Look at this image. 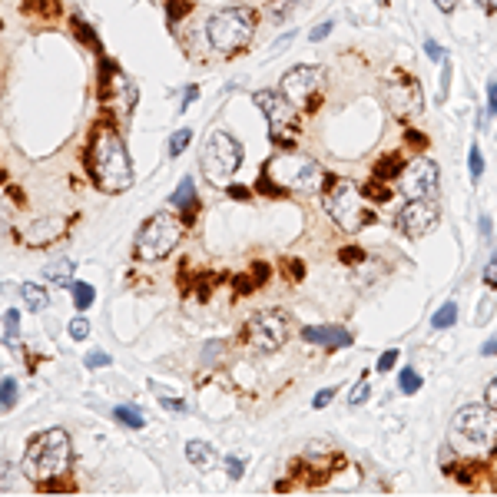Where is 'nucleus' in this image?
Returning <instances> with one entry per match:
<instances>
[{
	"label": "nucleus",
	"mask_w": 497,
	"mask_h": 497,
	"mask_svg": "<svg viewBox=\"0 0 497 497\" xmlns=\"http://www.w3.org/2000/svg\"><path fill=\"white\" fill-rule=\"evenodd\" d=\"M395 362H398V351L391 348V351H384L382 358H378V371H388V368H391Z\"/></svg>",
	"instance_id": "obj_37"
},
{
	"label": "nucleus",
	"mask_w": 497,
	"mask_h": 497,
	"mask_svg": "<svg viewBox=\"0 0 497 497\" xmlns=\"http://www.w3.org/2000/svg\"><path fill=\"white\" fill-rule=\"evenodd\" d=\"M322 83H325V70L302 63V67H292L286 77H282L279 93L286 96L295 110H312V106H315V96L322 90Z\"/></svg>",
	"instance_id": "obj_11"
},
{
	"label": "nucleus",
	"mask_w": 497,
	"mask_h": 497,
	"mask_svg": "<svg viewBox=\"0 0 497 497\" xmlns=\"http://www.w3.org/2000/svg\"><path fill=\"white\" fill-rule=\"evenodd\" d=\"M438 219H441L438 199H411V203L398 212V222H402V229L408 232L411 239L428 235V232L438 226Z\"/></svg>",
	"instance_id": "obj_14"
},
{
	"label": "nucleus",
	"mask_w": 497,
	"mask_h": 497,
	"mask_svg": "<svg viewBox=\"0 0 497 497\" xmlns=\"http://www.w3.org/2000/svg\"><path fill=\"white\" fill-rule=\"evenodd\" d=\"M368 395H371V384H368V378H362V382L351 388V395H348V404H355V408H358V404L368 402Z\"/></svg>",
	"instance_id": "obj_30"
},
{
	"label": "nucleus",
	"mask_w": 497,
	"mask_h": 497,
	"mask_svg": "<svg viewBox=\"0 0 497 497\" xmlns=\"http://www.w3.org/2000/svg\"><path fill=\"white\" fill-rule=\"evenodd\" d=\"M196 96H199V90H196V86H186V100H183V106L196 103Z\"/></svg>",
	"instance_id": "obj_49"
},
{
	"label": "nucleus",
	"mask_w": 497,
	"mask_h": 497,
	"mask_svg": "<svg viewBox=\"0 0 497 497\" xmlns=\"http://www.w3.org/2000/svg\"><path fill=\"white\" fill-rule=\"evenodd\" d=\"M239 163H242V143L226 130H216L206 139V150L199 156V166L212 183H229L232 172L239 170Z\"/></svg>",
	"instance_id": "obj_8"
},
{
	"label": "nucleus",
	"mask_w": 497,
	"mask_h": 497,
	"mask_svg": "<svg viewBox=\"0 0 497 497\" xmlns=\"http://www.w3.org/2000/svg\"><path fill=\"white\" fill-rule=\"evenodd\" d=\"M332 27H335V23H332V20H328V23H319V27H315V30H312V40H315V43H319V40H325L328 34H332Z\"/></svg>",
	"instance_id": "obj_40"
},
{
	"label": "nucleus",
	"mask_w": 497,
	"mask_h": 497,
	"mask_svg": "<svg viewBox=\"0 0 497 497\" xmlns=\"http://www.w3.org/2000/svg\"><path fill=\"white\" fill-rule=\"evenodd\" d=\"M491 308H494V302H491V299H484V302H481V312H478V325H484V322L491 319Z\"/></svg>",
	"instance_id": "obj_41"
},
{
	"label": "nucleus",
	"mask_w": 497,
	"mask_h": 497,
	"mask_svg": "<svg viewBox=\"0 0 497 497\" xmlns=\"http://www.w3.org/2000/svg\"><path fill=\"white\" fill-rule=\"evenodd\" d=\"M0 183H3V172H0Z\"/></svg>",
	"instance_id": "obj_52"
},
{
	"label": "nucleus",
	"mask_w": 497,
	"mask_h": 497,
	"mask_svg": "<svg viewBox=\"0 0 497 497\" xmlns=\"http://www.w3.org/2000/svg\"><path fill=\"white\" fill-rule=\"evenodd\" d=\"M3 325H7V338H17V335H20V315H17V312H14V308L7 312V319H3Z\"/></svg>",
	"instance_id": "obj_33"
},
{
	"label": "nucleus",
	"mask_w": 497,
	"mask_h": 497,
	"mask_svg": "<svg viewBox=\"0 0 497 497\" xmlns=\"http://www.w3.org/2000/svg\"><path fill=\"white\" fill-rule=\"evenodd\" d=\"M487 113L497 116V77L487 83Z\"/></svg>",
	"instance_id": "obj_36"
},
{
	"label": "nucleus",
	"mask_w": 497,
	"mask_h": 497,
	"mask_svg": "<svg viewBox=\"0 0 497 497\" xmlns=\"http://www.w3.org/2000/svg\"><path fill=\"white\" fill-rule=\"evenodd\" d=\"M252 100L266 113L268 130H272V143L275 146H292L295 133H299V110L282 93H272V90H259Z\"/></svg>",
	"instance_id": "obj_9"
},
{
	"label": "nucleus",
	"mask_w": 497,
	"mask_h": 497,
	"mask_svg": "<svg viewBox=\"0 0 497 497\" xmlns=\"http://www.w3.org/2000/svg\"><path fill=\"white\" fill-rule=\"evenodd\" d=\"M292 332V315L282 308H266L255 312L246 325V338L255 351H279Z\"/></svg>",
	"instance_id": "obj_10"
},
{
	"label": "nucleus",
	"mask_w": 497,
	"mask_h": 497,
	"mask_svg": "<svg viewBox=\"0 0 497 497\" xmlns=\"http://www.w3.org/2000/svg\"><path fill=\"white\" fill-rule=\"evenodd\" d=\"M67 332H70V338H77V342H80V338H86V335H90V325H86V319H73Z\"/></svg>",
	"instance_id": "obj_31"
},
{
	"label": "nucleus",
	"mask_w": 497,
	"mask_h": 497,
	"mask_svg": "<svg viewBox=\"0 0 497 497\" xmlns=\"http://www.w3.org/2000/svg\"><path fill=\"white\" fill-rule=\"evenodd\" d=\"M424 50H428V57L431 60H441V47L435 43V40H424Z\"/></svg>",
	"instance_id": "obj_45"
},
{
	"label": "nucleus",
	"mask_w": 497,
	"mask_h": 497,
	"mask_svg": "<svg viewBox=\"0 0 497 497\" xmlns=\"http://www.w3.org/2000/svg\"><path fill=\"white\" fill-rule=\"evenodd\" d=\"M70 467V435L63 428H50L27 444L23 451V478H30L34 484H47L54 478H63Z\"/></svg>",
	"instance_id": "obj_2"
},
{
	"label": "nucleus",
	"mask_w": 497,
	"mask_h": 497,
	"mask_svg": "<svg viewBox=\"0 0 497 497\" xmlns=\"http://www.w3.org/2000/svg\"><path fill=\"white\" fill-rule=\"evenodd\" d=\"M113 418L119 421V424H130V428H143V424H146L143 411H139L136 404H116V408H113Z\"/></svg>",
	"instance_id": "obj_22"
},
{
	"label": "nucleus",
	"mask_w": 497,
	"mask_h": 497,
	"mask_svg": "<svg viewBox=\"0 0 497 497\" xmlns=\"http://www.w3.org/2000/svg\"><path fill=\"white\" fill-rule=\"evenodd\" d=\"M163 408H170V411H179V415L186 411V404L179 402V398H163Z\"/></svg>",
	"instance_id": "obj_44"
},
{
	"label": "nucleus",
	"mask_w": 497,
	"mask_h": 497,
	"mask_svg": "<svg viewBox=\"0 0 497 497\" xmlns=\"http://www.w3.org/2000/svg\"><path fill=\"white\" fill-rule=\"evenodd\" d=\"M20 299L27 302V308H34V312H43V308L50 305L47 288L37 286V282H23V286H20Z\"/></svg>",
	"instance_id": "obj_19"
},
{
	"label": "nucleus",
	"mask_w": 497,
	"mask_h": 497,
	"mask_svg": "<svg viewBox=\"0 0 497 497\" xmlns=\"http://www.w3.org/2000/svg\"><path fill=\"white\" fill-rule=\"evenodd\" d=\"M338 255H342V262H362V259H365L362 248H342Z\"/></svg>",
	"instance_id": "obj_39"
},
{
	"label": "nucleus",
	"mask_w": 497,
	"mask_h": 497,
	"mask_svg": "<svg viewBox=\"0 0 497 497\" xmlns=\"http://www.w3.org/2000/svg\"><path fill=\"white\" fill-rule=\"evenodd\" d=\"M384 103L391 106V113H398V116L418 113L421 110V86L408 77V73L391 70V77L384 80Z\"/></svg>",
	"instance_id": "obj_13"
},
{
	"label": "nucleus",
	"mask_w": 497,
	"mask_h": 497,
	"mask_svg": "<svg viewBox=\"0 0 497 497\" xmlns=\"http://www.w3.org/2000/svg\"><path fill=\"white\" fill-rule=\"evenodd\" d=\"M226 471H229L232 481H239V478H242V461H239V458H229V461H226Z\"/></svg>",
	"instance_id": "obj_38"
},
{
	"label": "nucleus",
	"mask_w": 497,
	"mask_h": 497,
	"mask_svg": "<svg viewBox=\"0 0 497 497\" xmlns=\"http://www.w3.org/2000/svg\"><path fill=\"white\" fill-rule=\"evenodd\" d=\"M435 3H438V10H444V14H448V10H454V7H458V0H435Z\"/></svg>",
	"instance_id": "obj_48"
},
{
	"label": "nucleus",
	"mask_w": 497,
	"mask_h": 497,
	"mask_svg": "<svg viewBox=\"0 0 497 497\" xmlns=\"http://www.w3.org/2000/svg\"><path fill=\"white\" fill-rule=\"evenodd\" d=\"M73 30L80 34V40L90 47V50H96L100 47V40H96V34H93V27L90 23H83V17H73Z\"/></svg>",
	"instance_id": "obj_26"
},
{
	"label": "nucleus",
	"mask_w": 497,
	"mask_h": 497,
	"mask_svg": "<svg viewBox=\"0 0 497 497\" xmlns=\"http://www.w3.org/2000/svg\"><path fill=\"white\" fill-rule=\"evenodd\" d=\"M67 219L63 216H50V219H40V222H34L30 229L23 232V242L27 246H34V248H47V246H54V242H60L63 235H67Z\"/></svg>",
	"instance_id": "obj_15"
},
{
	"label": "nucleus",
	"mask_w": 497,
	"mask_h": 497,
	"mask_svg": "<svg viewBox=\"0 0 497 497\" xmlns=\"http://www.w3.org/2000/svg\"><path fill=\"white\" fill-rule=\"evenodd\" d=\"M179 235H183V222L172 212H156L136 232V255L143 262L166 259L172 248L179 246Z\"/></svg>",
	"instance_id": "obj_6"
},
{
	"label": "nucleus",
	"mask_w": 497,
	"mask_h": 497,
	"mask_svg": "<svg viewBox=\"0 0 497 497\" xmlns=\"http://www.w3.org/2000/svg\"><path fill=\"white\" fill-rule=\"evenodd\" d=\"M186 458H189V464H196L199 471H209L212 464H216V451H212L209 444H203V441H189V444H186Z\"/></svg>",
	"instance_id": "obj_17"
},
{
	"label": "nucleus",
	"mask_w": 497,
	"mask_h": 497,
	"mask_svg": "<svg viewBox=\"0 0 497 497\" xmlns=\"http://www.w3.org/2000/svg\"><path fill=\"white\" fill-rule=\"evenodd\" d=\"M70 288H73V308L77 312H86V308L93 305V299H96V292H93V286L90 282H70Z\"/></svg>",
	"instance_id": "obj_21"
},
{
	"label": "nucleus",
	"mask_w": 497,
	"mask_h": 497,
	"mask_svg": "<svg viewBox=\"0 0 497 497\" xmlns=\"http://www.w3.org/2000/svg\"><path fill=\"white\" fill-rule=\"evenodd\" d=\"M481 7H484V10H497V0H478Z\"/></svg>",
	"instance_id": "obj_51"
},
{
	"label": "nucleus",
	"mask_w": 497,
	"mask_h": 497,
	"mask_svg": "<svg viewBox=\"0 0 497 497\" xmlns=\"http://www.w3.org/2000/svg\"><path fill=\"white\" fill-rule=\"evenodd\" d=\"M170 203L176 206V209H196V203H199V199H196V183H192L189 176L176 186V192H172Z\"/></svg>",
	"instance_id": "obj_20"
},
{
	"label": "nucleus",
	"mask_w": 497,
	"mask_h": 497,
	"mask_svg": "<svg viewBox=\"0 0 497 497\" xmlns=\"http://www.w3.org/2000/svg\"><path fill=\"white\" fill-rule=\"evenodd\" d=\"M398 384H402V391H404V395H415V391L421 388V375L415 371V368H404V371H402V378H398Z\"/></svg>",
	"instance_id": "obj_28"
},
{
	"label": "nucleus",
	"mask_w": 497,
	"mask_h": 497,
	"mask_svg": "<svg viewBox=\"0 0 497 497\" xmlns=\"http://www.w3.org/2000/svg\"><path fill=\"white\" fill-rule=\"evenodd\" d=\"M441 176L428 156H415L402 170V189L408 199H438Z\"/></svg>",
	"instance_id": "obj_12"
},
{
	"label": "nucleus",
	"mask_w": 497,
	"mask_h": 497,
	"mask_svg": "<svg viewBox=\"0 0 497 497\" xmlns=\"http://www.w3.org/2000/svg\"><path fill=\"white\" fill-rule=\"evenodd\" d=\"M103 365H110V355H106V351H90V355H86V368H103Z\"/></svg>",
	"instance_id": "obj_35"
},
{
	"label": "nucleus",
	"mask_w": 497,
	"mask_h": 497,
	"mask_svg": "<svg viewBox=\"0 0 497 497\" xmlns=\"http://www.w3.org/2000/svg\"><path fill=\"white\" fill-rule=\"evenodd\" d=\"M395 176H402V163H398V156H384L382 163L375 166V179H384V183H391Z\"/></svg>",
	"instance_id": "obj_24"
},
{
	"label": "nucleus",
	"mask_w": 497,
	"mask_h": 497,
	"mask_svg": "<svg viewBox=\"0 0 497 497\" xmlns=\"http://www.w3.org/2000/svg\"><path fill=\"white\" fill-rule=\"evenodd\" d=\"M43 279L54 282V286H70V282H73V262H70V259L50 262V266L43 268Z\"/></svg>",
	"instance_id": "obj_18"
},
{
	"label": "nucleus",
	"mask_w": 497,
	"mask_h": 497,
	"mask_svg": "<svg viewBox=\"0 0 497 497\" xmlns=\"http://www.w3.org/2000/svg\"><path fill=\"white\" fill-rule=\"evenodd\" d=\"M454 322H458V305H454V302H444V305L435 312V319H431V325L438 328V332L441 328H451Z\"/></svg>",
	"instance_id": "obj_23"
},
{
	"label": "nucleus",
	"mask_w": 497,
	"mask_h": 497,
	"mask_svg": "<svg viewBox=\"0 0 497 497\" xmlns=\"http://www.w3.org/2000/svg\"><path fill=\"white\" fill-rule=\"evenodd\" d=\"M408 143H418V146H424L428 139H424V136H421V133H415V130H408Z\"/></svg>",
	"instance_id": "obj_50"
},
{
	"label": "nucleus",
	"mask_w": 497,
	"mask_h": 497,
	"mask_svg": "<svg viewBox=\"0 0 497 497\" xmlns=\"http://www.w3.org/2000/svg\"><path fill=\"white\" fill-rule=\"evenodd\" d=\"M487 404L497 411V378H491V384H487Z\"/></svg>",
	"instance_id": "obj_43"
},
{
	"label": "nucleus",
	"mask_w": 497,
	"mask_h": 497,
	"mask_svg": "<svg viewBox=\"0 0 497 497\" xmlns=\"http://www.w3.org/2000/svg\"><path fill=\"white\" fill-rule=\"evenodd\" d=\"M229 196H235V199H248V189L246 186H229Z\"/></svg>",
	"instance_id": "obj_47"
},
{
	"label": "nucleus",
	"mask_w": 497,
	"mask_h": 497,
	"mask_svg": "<svg viewBox=\"0 0 497 497\" xmlns=\"http://www.w3.org/2000/svg\"><path fill=\"white\" fill-rule=\"evenodd\" d=\"M332 398H335V391H332V388H325V391H319V395H315V408H325L328 402H332Z\"/></svg>",
	"instance_id": "obj_42"
},
{
	"label": "nucleus",
	"mask_w": 497,
	"mask_h": 497,
	"mask_svg": "<svg viewBox=\"0 0 497 497\" xmlns=\"http://www.w3.org/2000/svg\"><path fill=\"white\" fill-rule=\"evenodd\" d=\"M484 286L497 288V252L491 255V262H487V268H484Z\"/></svg>",
	"instance_id": "obj_34"
},
{
	"label": "nucleus",
	"mask_w": 497,
	"mask_h": 497,
	"mask_svg": "<svg viewBox=\"0 0 497 497\" xmlns=\"http://www.w3.org/2000/svg\"><path fill=\"white\" fill-rule=\"evenodd\" d=\"M467 170H471V183H478L484 176V156H481L478 146H471V153H467Z\"/></svg>",
	"instance_id": "obj_27"
},
{
	"label": "nucleus",
	"mask_w": 497,
	"mask_h": 497,
	"mask_svg": "<svg viewBox=\"0 0 497 497\" xmlns=\"http://www.w3.org/2000/svg\"><path fill=\"white\" fill-rule=\"evenodd\" d=\"M481 355H497V338H487L481 345Z\"/></svg>",
	"instance_id": "obj_46"
},
{
	"label": "nucleus",
	"mask_w": 497,
	"mask_h": 497,
	"mask_svg": "<svg viewBox=\"0 0 497 497\" xmlns=\"http://www.w3.org/2000/svg\"><path fill=\"white\" fill-rule=\"evenodd\" d=\"M451 438H454V448L467 451V454L487 451L497 438L494 408L491 404H464L451 421Z\"/></svg>",
	"instance_id": "obj_3"
},
{
	"label": "nucleus",
	"mask_w": 497,
	"mask_h": 497,
	"mask_svg": "<svg viewBox=\"0 0 497 497\" xmlns=\"http://www.w3.org/2000/svg\"><path fill=\"white\" fill-rule=\"evenodd\" d=\"M325 212L345 232H362L365 226L375 222V212L368 209V196L348 179L332 183V189L325 192Z\"/></svg>",
	"instance_id": "obj_4"
},
{
	"label": "nucleus",
	"mask_w": 497,
	"mask_h": 497,
	"mask_svg": "<svg viewBox=\"0 0 497 497\" xmlns=\"http://www.w3.org/2000/svg\"><path fill=\"white\" fill-rule=\"evenodd\" d=\"M365 196H368V199H378V203H384V199H391V189H384V186H375V183H368V186H365Z\"/></svg>",
	"instance_id": "obj_32"
},
{
	"label": "nucleus",
	"mask_w": 497,
	"mask_h": 497,
	"mask_svg": "<svg viewBox=\"0 0 497 497\" xmlns=\"http://www.w3.org/2000/svg\"><path fill=\"white\" fill-rule=\"evenodd\" d=\"M189 139H192L189 130H179V133H172V136H170V150H166V153H170V156H179L183 150H186V146H189Z\"/></svg>",
	"instance_id": "obj_29"
},
{
	"label": "nucleus",
	"mask_w": 497,
	"mask_h": 497,
	"mask_svg": "<svg viewBox=\"0 0 497 497\" xmlns=\"http://www.w3.org/2000/svg\"><path fill=\"white\" fill-rule=\"evenodd\" d=\"M266 176L279 186V189H292V192H319L325 183V172L322 166L302 153H279L268 159Z\"/></svg>",
	"instance_id": "obj_5"
},
{
	"label": "nucleus",
	"mask_w": 497,
	"mask_h": 497,
	"mask_svg": "<svg viewBox=\"0 0 497 497\" xmlns=\"http://www.w3.org/2000/svg\"><path fill=\"white\" fill-rule=\"evenodd\" d=\"M255 30V14L248 7H229V10H219L216 17L206 23V34L209 43L222 54H235L242 50Z\"/></svg>",
	"instance_id": "obj_7"
},
{
	"label": "nucleus",
	"mask_w": 497,
	"mask_h": 497,
	"mask_svg": "<svg viewBox=\"0 0 497 497\" xmlns=\"http://www.w3.org/2000/svg\"><path fill=\"white\" fill-rule=\"evenodd\" d=\"M17 382H14V378H3V382H0V411H10V408H14V404H17Z\"/></svg>",
	"instance_id": "obj_25"
},
{
	"label": "nucleus",
	"mask_w": 497,
	"mask_h": 497,
	"mask_svg": "<svg viewBox=\"0 0 497 497\" xmlns=\"http://www.w3.org/2000/svg\"><path fill=\"white\" fill-rule=\"evenodd\" d=\"M86 166L93 183L103 192H126L133 186V159L126 153V143L119 139L113 126H96L90 136V150H86Z\"/></svg>",
	"instance_id": "obj_1"
},
{
	"label": "nucleus",
	"mask_w": 497,
	"mask_h": 497,
	"mask_svg": "<svg viewBox=\"0 0 497 497\" xmlns=\"http://www.w3.org/2000/svg\"><path fill=\"white\" fill-rule=\"evenodd\" d=\"M302 338L308 345H325V348H345L351 345V335L345 328H335V325H308L302 328Z\"/></svg>",
	"instance_id": "obj_16"
}]
</instances>
